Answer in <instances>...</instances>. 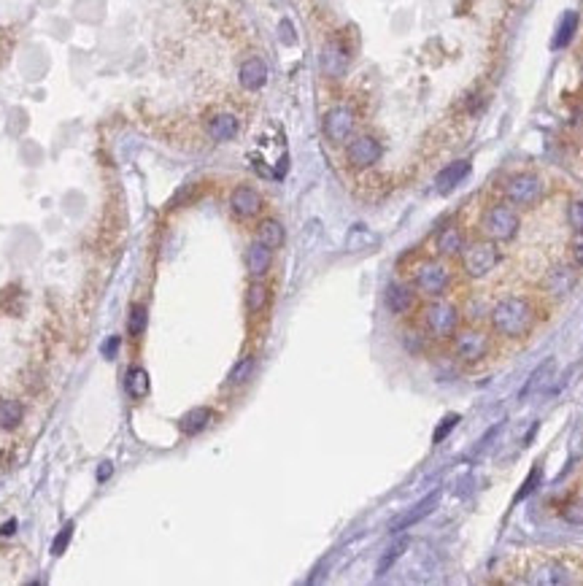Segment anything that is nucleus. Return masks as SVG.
Wrapping results in <instances>:
<instances>
[{
    "instance_id": "1",
    "label": "nucleus",
    "mask_w": 583,
    "mask_h": 586,
    "mask_svg": "<svg viewBox=\"0 0 583 586\" xmlns=\"http://www.w3.org/2000/svg\"><path fill=\"white\" fill-rule=\"evenodd\" d=\"M535 325H538V308L524 295H505L489 311L491 332L500 335V338H508V341L527 338L535 330Z\"/></svg>"
},
{
    "instance_id": "2",
    "label": "nucleus",
    "mask_w": 583,
    "mask_h": 586,
    "mask_svg": "<svg viewBox=\"0 0 583 586\" xmlns=\"http://www.w3.org/2000/svg\"><path fill=\"white\" fill-rule=\"evenodd\" d=\"M419 322L430 341H451L462 327V311L446 298H430V303L421 305Z\"/></svg>"
},
{
    "instance_id": "3",
    "label": "nucleus",
    "mask_w": 583,
    "mask_h": 586,
    "mask_svg": "<svg viewBox=\"0 0 583 586\" xmlns=\"http://www.w3.org/2000/svg\"><path fill=\"white\" fill-rule=\"evenodd\" d=\"M521 230V217L516 211L513 205L508 203H494L489 205L486 211L481 214V222H478V232L481 238H489L494 244H508L513 241L516 235Z\"/></svg>"
},
{
    "instance_id": "4",
    "label": "nucleus",
    "mask_w": 583,
    "mask_h": 586,
    "mask_svg": "<svg viewBox=\"0 0 583 586\" xmlns=\"http://www.w3.org/2000/svg\"><path fill=\"white\" fill-rule=\"evenodd\" d=\"M500 244L489 241V238H478V241H467L459 254V268L467 278H486L489 273L500 265Z\"/></svg>"
},
{
    "instance_id": "5",
    "label": "nucleus",
    "mask_w": 583,
    "mask_h": 586,
    "mask_svg": "<svg viewBox=\"0 0 583 586\" xmlns=\"http://www.w3.org/2000/svg\"><path fill=\"white\" fill-rule=\"evenodd\" d=\"M451 352L462 365H478L491 352V335L484 327H475V325L459 327L451 338Z\"/></svg>"
},
{
    "instance_id": "6",
    "label": "nucleus",
    "mask_w": 583,
    "mask_h": 586,
    "mask_svg": "<svg viewBox=\"0 0 583 586\" xmlns=\"http://www.w3.org/2000/svg\"><path fill=\"white\" fill-rule=\"evenodd\" d=\"M454 273L443 259H424L413 271V286L421 298H446Z\"/></svg>"
},
{
    "instance_id": "7",
    "label": "nucleus",
    "mask_w": 583,
    "mask_h": 586,
    "mask_svg": "<svg viewBox=\"0 0 583 586\" xmlns=\"http://www.w3.org/2000/svg\"><path fill=\"white\" fill-rule=\"evenodd\" d=\"M502 195L511 205H518V208H532L543 200L545 195V184L538 173H516L505 181L502 187Z\"/></svg>"
},
{
    "instance_id": "8",
    "label": "nucleus",
    "mask_w": 583,
    "mask_h": 586,
    "mask_svg": "<svg viewBox=\"0 0 583 586\" xmlns=\"http://www.w3.org/2000/svg\"><path fill=\"white\" fill-rule=\"evenodd\" d=\"M383 154V146H381L378 138L373 136H356L349 141L346 146V163L356 168V170H367L381 160Z\"/></svg>"
},
{
    "instance_id": "9",
    "label": "nucleus",
    "mask_w": 583,
    "mask_h": 586,
    "mask_svg": "<svg viewBox=\"0 0 583 586\" xmlns=\"http://www.w3.org/2000/svg\"><path fill=\"white\" fill-rule=\"evenodd\" d=\"M383 305L386 311L394 316H410L419 308V292L413 284H403V281H392L383 292Z\"/></svg>"
},
{
    "instance_id": "10",
    "label": "nucleus",
    "mask_w": 583,
    "mask_h": 586,
    "mask_svg": "<svg viewBox=\"0 0 583 586\" xmlns=\"http://www.w3.org/2000/svg\"><path fill=\"white\" fill-rule=\"evenodd\" d=\"M354 124H356V116L349 106H335L325 114V122H322V130H325L327 141L332 143H343L349 141V136L354 133Z\"/></svg>"
},
{
    "instance_id": "11",
    "label": "nucleus",
    "mask_w": 583,
    "mask_h": 586,
    "mask_svg": "<svg viewBox=\"0 0 583 586\" xmlns=\"http://www.w3.org/2000/svg\"><path fill=\"white\" fill-rule=\"evenodd\" d=\"M464 244H467V238H464V230H462L457 222L440 227L437 235H435V251H437L440 259H457L462 254Z\"/></svg>"
},
{
    "instance_id": "12",
    "label": "nucleus",
    "mask_w": 583,
    "mask_h": 586,
    "mask_svg": "<svg viewBox=\"0 0 583 586\" xmlns=\"http://www.w3.org/2000/svg\"><path fill=\"white\" fill-rule=\"evenodd\" d=\"M575 284H578V273L572 271L570 265H554L551 271L543 276V289L551 298H565V295H570L575 289Z\"/></svg>"
},
{
    "instance_id": "13",
    "label": "nucleus",
    "mask_w": 583,
    "mask_h": 586,
    "mask_svg": "<svg viewBox=\"0 0 583 586\" xmlns=\"http://www.w3.org/2000/svg\"><path fill=\"white\" fill-rule=\"evenodd\" d=\"M230 208L235 217L241 219H251L257 217L259 211H262V195H259L254 187H235L230 195Z\"/></svg>"
},
{
    "instance_id": "14",
    "label": "nucleus",
    "mask_w": 583,
    "mask_h": 586,
    "mask_svg": "<svg viewBox=\"0 0 583 586\" xmlns=\"http://www.w3.org/2000/svg\"><path fill=\"white\" fill-rule=\"evenodd\" d=\"M238 82H241V87L249 89V92L262 89V87L268 84V65H265V60H262V57H249V60H244L241 68H238Z\"/></svg>"
},
{
    "instance_id": "15",
    "label": "nucleus",
    "mask_w": 583,
    "mask_h": 586,
    "mask_svg": "<svg viewBox=\"0 0 583 586\" xmlns=\"http://www.w3.org/2000/svg\"><path fill=\"white\" fill-rule=\"evenodd\" d=\"M273 268V249L265 246L262 241H254V244L246 249V271L251 278H265Z\"/></svg>"
},
{
    "instance_id": "16",
    "label": "nucleus",
    "mask_w": 583,
    "mask_h": 586,
    "mask_svg": "<svg viewBox=\"0 0 583 586\" xmlns=\"http://www.w3.org/2000/svg\"><path fill=\"white\" fill-rule=\"evenodd\" d=\"M467 176H470V160H457V163L446 165V168L435 176V190L440 192V195H448L451 190H457Z\"/></svg>"
},
{
    "instance_id": "17",
    "label": "nucleus",
    "mask_w": 583,
    "mask_h": 586,
    "mask_svg": "<svg viewBox=\"0 0 583 586\" xmlns=\"http://www.w3.org/2000/svg\"><path fill=\"white\" fill-rule=\"evenodd\" d=\"M205 130H208V136L214 138V141L227 143V141H232V138L241 133V122H238L235 114H224V111H222V114H214V116L208 119Z\"/></svg>"
},
{
    "instance_id": "18",
    "label": "nucleus",
    "mask_w": 583,
    "mask_h": 586,
    "mask_svg": "<svg viewBox=\"0 0 583 586\" xmlns=\"http://www.w3.org/2000/svg\"><path fill=\"white\" fill-rule=\"evenodd\" d=\"M217 419V413L211 408H205V406H197V408L187 411L184 416H181V422H178V427H181V433L184 435H200L203 430H208L211 427V422Z\"/></svg>"
},
{
    "instance_id": "19",
    "label": "nucleus",
    "mask_w": 583,
    "mask_h": 586,
    "mask_svg": "<svg viewBox=\"0 0 583 586\" xmlns=\"http://www.w3.org/2000/svg\"><path fill=\"white\" fill-rule=\"evenodd\" d=\"M322 68H325V73L332 76V79L343 76L346 68H349V52H346L338 41L327 43L325 52H322Z\"/></svg>"
},
{
    "instance_id": "20",
    "label": "nucleus",
    "mask_w": 583,
    "mask_h": 586,
    "mask_svg": "<svg viewBox=\"0 0 583 586\" xmlns=\"http://www.w3.org/2000/svg\"><path fill=\"white\" fill-rule=\"evenodd\" d=\"M435 503H437V492L435 494H430V497H424L413 511H408V514H403V516L397 519V521H392V527L389 530L392 532H403V530H410L413 524H419L424 516H430V511L435 508Z\"/></svg>"
},
{
    "instance_id": "21",
    "label": "nucleus",
    "mask_w": 583,
    "mask_h": 586,
    "mask_svg": "<svg viewBox=\"0 0 583 586\" xmlns=\"http://www.w3.org/2000/svg\"><path fill=\"white\" fill-rule=\"evenodd\" d=\"M271 303V289L268 284H262V278H251V284L246 289V311L251 316L262 314Z\"/></svg>"
},
{
    "instance_id": "22",
    "label": "nucleus",
    "mask_w": 583,
    "mask_h": 586,
    "mask_svg": "<svg viewBox=\"0 0 583 586\" xmlns=\"http://www.w3.org/2000/svg\"><path fill=\"white\" fill-rule=\"evenodd\" d=\"M257 241H262V244L271 246V249H281L286 241L284 224H281L278 219H262L257 227Z\"/></svg>"
},
{
    "instance_id": "23",
    "label": "nucleus",
    "mask_w": 583,
    "mask_h": 586,
    "mask_svg": "<svg viewBox=\"0 0 583 586\" xmlns=\"http://www.w3.org/2000/svg\"><path fill=\"white\" fill-rule=\"evenodd\" d=\"M527 581H532V584H567L570 575L559 562H543L535 570V575H529Z\"/></svg>"
},
{
    "instance_id": "24",
    "label": "nucleus",
    "mask_w": 583,
    "mask_h": 586,
    "mask_svg": "<svg viewBox=\"0 0 583 586\" xmlns=\"http://www.w3.org/2000/svg\"><path fill=\"white\" fill-rule=\"evenodd\" d=\"M124 386H127V395L141 400V397L149 395V373L143 368H130L127 379H124Z\"/></svg>"
},
{
    "instance_id": "25",
    "label": "nucleus",
    "mask_w": 583,
    "mask_h": 586,
    "mask_svg": "<svg viewBox=\"0 0 583 586\" xmlns=\"http://www.w3.org/2000/svg\"><path fill=\"white\" fill-rule=\"evenodd\" d=\"M254 368H257V359H254V354L241 357V359L232 365L230 376H227V384H230V386H241V384H246L249 379H251Z\"/></svg>"
},
{
    "instance_id": "26",
    "label": "nucleus",
    "mask_w": 583,
    "mask_h": 586,
    "mask_svg": "<svg viewBox=\"0 0 583 586\" xmlns=\"http://www.w3.org/2000/svg\"><path fill=\"white\" fill-rule=\"evenodd\" d=\"M146 325H149V308L143 303H136L130 308V316H127V332L130 338H141L146 332Z\"/></svg>"
},
{
    "instance_id": "27",
    "label": "nucleus",
    "mask_w": 583,
    "mask_h": 586,
    "mask_svg": "<svg viewBox=\"0 0 583 586\" xmlns=\"http://www.w3.org/2000/svg\"><path fill=\"white\" fill-rule=\"evenodd\" d=\"M22 416H25V411H22V406H19L16 400H3V403H0V430H14V427H19Z\"/></svg>"
},
{
    "instance_id": "28",
    "label": "nucleus",
    "mask_w": 583,
    "mask_h": 586,
    "mask_svg": "<svg viewBox=\"0 0 583 586\" xmlns=\"http://www.w3.org/2000/svg\"><path fill=\"white\" fill-rule=\"evenodd\" d=\"M575 30H578V14H575V11H567L565 19H562V25H559V30H556V36H554V49H565V46L572 41Z\"/></svg>"
},
{
    "instance_id": "29",
    "label": "nucleus",
    "mask_w": 583,
    "mask_h": 586,
    "mask_svg": "<svg viewBox=\"0 0 583 586\" xmlns=\"http://www.w3.org/2000/svg\"><path fill=\"white\" fill-rule=\"evenodd\" d=\"M554 365H556L554 359H548L545 365H540V368L535 370V373L529 376V381L524 384V389L518 392V400H524V397H529L532 392H535V389H538V386H540L543 381H548V379H551V373H554Z\"/></svg>"
},
{
    "instance_id": "30",
    "label": "nucleus",
    "mask_w": 583,
    "mask_h": 586,
    "mask_svg": "<svg viewBox=\"0 0 583 586\" xmlns=\"http://www.w3.org/2000/svg\"><path fill=\"white\" fill-rule=\"evenodd\" d=\"M427 341H430V338H427V332H424V330H405V332H403V346H405L408 352H410V354H421V352H424V346H427Z\"/></svg>"
},
{
    "instance_id": "31",
    "label": "nucleus",
    "mask_w": 583,
    "mask_h": 586,
    "mask_svg": "<svg viewBox=\"0 0 583 586\" xmlns=\"http://www.w3.org/2000/svg\"><path fill=\"white\" fill-rule=\"evenodd\" d=\"M408 548V538H403V541H397V543L392 546V548H389V551H386V554H383V557H381V562H378V575H386V573H389V568H392L394 562H397V559L403 557V551H405Z\"/></svg>"
},
{
    "instance_id": "32",
    "label": "nucleus",
    "mask_w": 583,
    "mask_h": 586,
    "mask_svg": "<svg viewBox=\"0 0 583 586\" xmlns=\"http://www.w3.org/2000/svg\"><path fill=\"white\" fill-rule=\"evenodd\" d=\"M459 422H462L459 413H448L446 419L437 424V430L432 433V443H443V440L448 438V433H451V430H454V427H457Z\"/></svg>"
},
{
    "instance_id": "33",
    "label": "nucleus",
    "mask_w": 583,
    "mask_h": 586,
    "mask_svg": "<svg viewBox=\"0 0 583 586\" xmlns=\"http://www.w3.org/2000/svg\"><path fill=\"white\" fill-rule=\"evenodd\" d=\"M567 222L575 232H583V200H572L567 205Z\"/></svg>"
},
{
    "instance_id": "34",
    "label": "nucleus",
    "mask_w": 583,
    "mask_h": 586,
    "mask_svg": "<svg viewBox=\"0 0 583 586\" xmlns=\"http://www.w3.org/2000/svg\"><path fill=\"white\" fill-rule=\"evenodd\" d=\"M70 538H73V524H65L62 527V532L55 538V543H52V554L55 557H60V554H65V548H68Z\"/></svg>"
},
{
    "instance_id": "35",
    "label": "nucleus",
    "mask_w": 583,
    "mask_h": 586,
    "mask_svg": "<svg viewBox=\"0 0 583 586\" xmlns=\"http://www.w3.org/2000/svg\"><path fill=\"white\" fill-rule=\"evenodd\" d=\"M570 254H572V262H575L578 268H583V232H578V235L572 238V244H570Z\"/></svg>"
},
{
    "instance_id": "36",
    "label": "nucleus",
    "mask_w": 583,
    "mask_h": 586,
    "mask_svg": "<svg viewBox=\"0 0 583 586\" xmlns=\"http://www.w3.org/2000/svg\"><path fill=\"white\" fill-rule=\"evenodd\" d=\"M562 516L567 519V521H572V524H583V505L581 503H570L565 511H562Z\"/></svg>"
},
{
    "instance_id": "37",
    "label": "nucleus",
    "mask_w": 583,
    "mask_h": 586,
    "mask_svg": "<svg viewBox=\"0 0 583 586\" xmlns=\"http://www.w3.org/2000/svg\"><path fill=\"white\" fill-rule=\"evenodd\" d=\"M538 476H540V467H535V470L529 473V478L524 481V489H521L518 494H516V503H518V500H524V497H527L529 492L535 489V481H538Z\"/></svg>"
},
{
    "instance_id": "38",
    "label": "nucleus",
    "mask_w": 583,
    "mask_h": 586,
    "mask_svg": "<svg viewBox=\"0 0 583 586\" xmlns=\"http://www.w3.org/2000/svg\"><path fill=\"white\" fill-rule=\"evenodd\" d=\"M119 346H122V338H119V335L109 338V341L103 343V357H106V359H114L116 352H119Z\"/></svg>"
},
{
    "instance_id": "39",
    "label": "nucleus",
    "mask_w": 583,
    "mask_h": 586,
    "mask_svg": "<svg viewBox=\"0 0 583 586\" xmlns=\"http://www.w3.org/2000/svg\"><path fill=\"white\" fill-rule=\"evenodd\" d=\"M111 473H114V467H111V462H103L100 467H97V481H106V478H111Z\"/></svg>"
},
{
    "instance_id": "40",
    "label": "nucleus",
    "mask_w": 583,
    "mask_h": 586,
    "mask_svg": "<svg viewBox=\"0 0 583 586\" xmlns=\"http://www.w3.org/2000/svg\"><path fill=\"white\" fill-rule=\"evenodd\" d=\"M14 530H16V521L11 519V521H6V524L0 527V535H14Z\"/></svg>"
}]
</instances>
